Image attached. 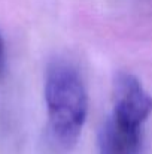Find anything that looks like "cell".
I'll return each mask as SVG.
<instances>
[{"instance_id": "cell-4", "label": "cell", "mask_w": 152, "mask_h": 154, "mask_svg": "<svg viewBox=\"0 0 152 154\" xmlns=\"http://www.w3.org/2000/svg\"><path fill=\"white\" fill-rule=\"evenodd\" d=\"M3 51H4L3 39H1V36H0V73H1V66H3Z\"/></svg>"}, {"instance_id": "cell-1", "label": "cell", "mask_w": 152, "mask_h": 154, "mask_svg": "<svg viewBox=\"0 0 152 154\" xmlns=\"http://www.w3.org/2000/svg\"><path fill=\"white\" fill-rule=\"evenodd\" d=\"M45 102L52 141L60 148H72L88 114V94L76 67L61 60L51 64L45 79Z\"/></svg>"}, {"instance_id": "cell-3", "label": "cell", "mask_w": 152, "mask_h": 154, "mask_svg": "<svg viewBox=\"0 0 152 154\" xmlns=\"http://www.w3.org/2000/svg\"><path fill=\"white\" fill-rule=\"evenodd\" d=\"M100 154H139L142 147V127L110 115L99 138Z\"/></svg>"}, {"instance_id": "cell-2", "label": "cell", "mask_w": 152, "mask_h": 154, "mask_svg": "<svg viewBox=\"0 0 152 154\" xmlns=\"http://www.w3.org/2000/svg\"><path fill=\"white\" fill-rule=\"evenodd\" d=\"M152 112V97L131 73H118L113 85L112 115L136 126H143Z\"/></svg>"}]
</instances>
